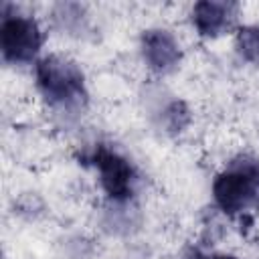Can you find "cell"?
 I'll return each instance as SVG.
<instances>
[{"instance_id":"obj_8","label":"cell","mask_w":259,"mask_h":259,"mask_svg":"<svg viewBox=\"0 0 259 259\" xmlns=\"http://www.w3.org/2000/svg\"><path fill=\"white\" fill-rule=\"evenodd\" d=\"M188 121V109L184 107V103L180 101H172L166 109H164V123L168 130L172 132H180Z\"/></svg>"},{"instance_id":"obj_2","label":"cell","mask_w":259,"mask_h":259,"mask_svg":"<svg viewBox=\"0 0 259 259\" xmlns=\"http://www.w3.org/2000/svg\"><path fill=\"white\" fill-rule=\"evenodd\" d=\"M34 79L40 95L51 107L79 109L87 101L85 75L81 67L65 55H47L34 63Z\"/></svg>"},{"instance_id":"obj_7","label":"cell","mask_w":259,"mask_h":259,"mask_svg":"<svg viewBox=\"0 0 259 259\" xmlns=\"http://www.w3.org/2000/svg\"><path fill=\"white\" fill-rule=\"evenodd\" d=\"M235 47L243 61L259 65V24L241 26L235 36Z\"/></svg>"},{"instance_id":"obj_1","label":"cell","mask_w":259,"mask_h":259,"mask_svg":"<svg viewBox=\"0 0 259 259\" xmlns=\"http://www.w3.org/2000/svg\"><path fill=\"white\" fill-rule=\"evenodd\" d=\"M217 206L231 219L245 221L259 208V160L239 156L212 182Z\"/></svg>"},{"instance_id":"obj_5","label":"cell","mask_w":259,"mask_h":259,"mask_svg":"<svg viewBox=\"0 0 259 259\" xmlns=\"http://www.w3.org/2000/svg\"><path fill=\"white\" fill-rule=\"evenodd\" d=\"M144 63L156 73H168L178 67L182 51L174 34L166 28H148L140 38Z\"/></svg>"},{"instance_id":"obj_4","label":"cell","mask_w":259,"mask_h":259,"mask_svg":"<svg viewBox=\"0 0 259 259\" xmlns=\"http://www.w3.org/2000/svg\"><path fill=\"white\" fill-rule=\"evenodd\" d=\"M87 162L97 170L99 184L107 198H111L113 202H123L132 198L138 176L136 168L123 154L111 150L105 144H97L89 152Z\"/></svg>"},{"instance_id":"obj_6","label":"cell","mask_w":259,"mask_h":259,"mask_svg":"<svg viewBox=\"0 0 259 259\" xmlns=\"http://www.w3.org/2000/svg\"><path fill=\"white\" fill-rule=\"evenodd\" d=\"M239 6L225 0H200L192 6V24L200 36L214 38L227 32L237 20Z\"/></svg>"},{"instance_id":"obj_9","label":"cell","mask_w":259,"mask_h":259,"mask_svg":"<svg viewBox=\"0 0 259 259\" xmlns=\"http://www.w3.org/2000/svg\"><path fill=\"white\" fill-rule=\"evenodd\" d=\"M208 259H239V257L227 255V253H214V255H208Z\"/></svg>"},{"instance_id":"obj_3","label":"cell","mask_w":259,"mask_h":259,"mask_svg":"<svg viewBox=\"0 0 259 259\" xmlns=\"http://www.w3.org/2000/svg\"><path fill=\"white\" fill-rule=\"evenodd\" d=\"M42 42H45V34L36 18L12 8L10 4H2L0 49L4 61L14 65L30 63L36 59Z\"/></svg>"}]
</instances>
